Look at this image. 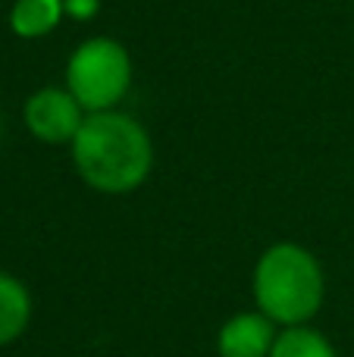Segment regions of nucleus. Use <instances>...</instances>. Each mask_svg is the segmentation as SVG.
I'll return each mask as SVG.
<instances>
[{
    "instance_id": "obj_7",
    "label": "nucleus",
    "mask_w": 354,
    "mask_h": 357,
    "mask_svg": "<svg viewBox=\"0 0 354 357\" xmlns=\"http://www.w3.org/2000/svg\"><path fill=\"white\" fill-rule=\"evenodd\" d=\"M66 19L63 0H16L10 6V29L16 38L35 41L44 38Z\"/></svg>"
},
{
    "instance_id": "obj_9",
    "label": "nucleus",
    "mask_w": 354,
    "mask_h": 357,
    "mask_svg": "<svg viewBox=\"0 0 354 357\" xmlns=\"http://www.w3.org/2000/svg\"><path fill=\"white\" fill-rule=\"evenodd\" d=\"M63 10H66V19L91 22V19L100 13V0H63Z\"/></svg>"
},
{
    "instance_id": "obj_6",
    "label": "nucleus",
    "mask_w": 354,
    "mask_h": 357,
    "mask_svg": "<svg viewBox=\"0 0 354 357\" xmlns=\"http://www.w3.org/2000/svg\"><path fill=\"white\" fill-rule=\"evenodd\" d=\"M31 323V295L22 279L0 270V348L22 339Z\"/></svg>"
},
{
    "instance_id": "obj_4",
    "label": "nucleus",
    "mask_w": 354,
    "mask_h": 357,
    "mask_svg": "<svg viewBox=\"0 0 354 357\" xmlns=\"http://www.w3.org/2000/svg\"><path fill=\"white\" fill-rule=\"evenodd\" d=\"M85 116V107L75 100V94L66 85L38 88L22 107L25 129L44 144H72Z\"/></svg>"
},
{
    "instance_id": "obj_3",
    "label": "nucleus",
    "mask_w": 354,
    "mask_h": 357,
    "mask_svg": "<svg viewBox=\"0 0 354 357\" xmlns=\"http://www.w3.org/2000/svg\"><path fill=\"white\" fill-rule=\"evenodd\" d=\"M132 85V56L116 38H88L66 63V88L85 113L116 110Z\"/></svg>"
},
{
    "instance_id": "obj_5",
    "label": "nucleus",
    "mask_w": 354,
    "mask_h": 357,
    "mask_svg": "<svg viewBox=\"0 0 354 357\" xmlns=\"http://www.w3.org/2000/svg\"><path fill=\"white\" fill-rule=\"evenodd\" d=\"M276 342V323L261 310H242L229 317L217 333L220 357H270Z\"/></svg>"
},
{
    "instance_id": "obj_8",
    "label": "nucleus",
    "mask_w": 354,
    "mask_h": 357,
    "mask_svg": "<svg viewBox=\"0 0 354 357\" xmlns=\"http://www.w3.org/2000/svg\"><path fill=\"white\" fill-rule=\"evenodd\" d=\"M270 357H339V354L336 345L323 333H317V329H311L305 323V326H282L276 333Z\"/></svg>"
},
{
    "instance_id": "obj_2",
    "label": "nucleus",
    "mask_w": 354,
    "mask_h": 357,
    "mask_svg": "<svg viewBox=\"0 0 354 357\" xmlns=\"http://www.w3.org/2000/svg\"><path fill=\"white\" fill-rule=\"evenodd\" d=\"M254 301L276 326H305L320 314L326 273L317 254L298 241H276L254 264Z\"/></svg>"
},
{
    "instance_id": "obj_1",
    "label": "nucleus",
    "mask_w": 354,
    "mask_h": 357,
    "mask_svg": "<svg viewBox=\"0 0 354 357\" xmlns=\"http://www.w3.org/2000/svg\"><path fill=\"white\" fill-rule=\"evenodd\" d=\"M69 151L82 182L100 195H129L141 188L154 169L148 129L123 110L88 113Z\"/></svg>"
}]
</instances>
